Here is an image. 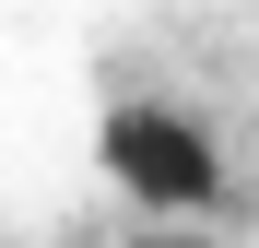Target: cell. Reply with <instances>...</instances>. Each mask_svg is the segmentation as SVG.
Instances as JSON below:
<instances>
[{"mask_svg":"<svg viewBox=\"0 0 259 248\" xmlns=\"http://www.w3.org/2000/svg\"><path fill=\"white\" fill-rule=\"evenodd\" d=\"M106 178L153 213H212L224 189V154H212L177 107H106Z\"/></svg>","mask_w":259,"mask_h":248,"instance_id":"cell-1","label":"cell"},{"mask_svg":"<svg viewBox=\"0 0 259 248\" xmlns=\"http://www.w3.org/2000/svg\"><path fill=\"white\" fill-rule=\"evenodd\" d=\"M142 248H200V236H142Z\"/></svg>","mask_w":259,"mask_h":248,"instance_id":"cell-2","label":"cell"}]
</instances>
